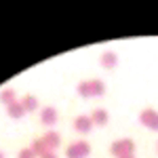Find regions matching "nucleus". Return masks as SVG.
<instances>
[{
    "instance_id": "f257e3e1",
    "label": "nucleus",
    "mask_w": 158,
    "mask_h": 158,
    "mask_svg": "<svg viewBox=\"0 0 158 158\" xmlns=\"http://www.w3.org/2000/svg\"><path fill=\"white\" fill-rule=\"evenodd\" d=\"M133 150H135L133 139H116V141L112 143V148H110V152H112L116 158L129 156V154H133Z\"/></svg>"
},
{
    "instance_id": "f03ea898",
    "label": "nucleus",
    "mask_w": 158,
    "mask_h": 158,
    "mask_svg": "<svg viewBox=\"0 0 158 158\" xmlns=\"http://www.w3.org/2000/svg\"><path fill=\"white\" fill-rule=\"evenodd\" d=\"M89 154H91V143H86V141H74L65 152L68 158H86Z\"/></svg>"
},
{
    "instance_id": "7ed1b4c3",
    "label": "nucleus",
    "mask_w": 158,
    "mask_h": 158,
    "mask_svg": "<svg viewBox=\"0 0 158 158\" xmlns=\"http://www.w3.org/2000/svg\"><path fill=\"white\" fill-rule=\"evenodd\" d=\"M139 122L152 131H158V112L156 110H143L139 114Z\"/></svg>"
},
{
    "instance_id": "20e7f679",
    "label": "nucleus",
    "mask_w": 158,
    "mask_h": 158,
    "mask_svg": "<svg viewBox=\"0 0 158 158\" xmlns=\"http://www.w3.org/2000/svg\"><path fill=\"white\" fill-rule=\"evenodd\" d=\"M57 118H59V114H57L55 108H44L40 112V120H42V124H47V127H53L57 122Z\"/></svg>"
},
{
    "instance_id": "39448f33",
    "label": "nucleus",
    "mask_w": 158,
    "mask_h": 158,
    "mask_svg": "<svg viewBox=\"0 0 158 158\" xmlns=\"http://www.w3.org/2000/svg\"><path fill=\"white\" fill-rule=\"evenodd\" d=\"M74 127H76L78 133H91L93 120H91V116H78V118L74 120Z\"/></svg>"
},
{
    "instance_id": "423d86ee",
    "label": "nucleus",
    "mask_w": 158,
    "mask_h": 158,
    "mask_svg": "<svg viewBox=\"0 0 158 158\" xmlns=\"http://www.w3.org/2000/svg\"><path fill=\"white\" fill-rule=\"evenodd\" d=\"M42 141H44V143H47V148L53 152L55 148H59L61 137H59V133H57V131H47V135L42 137Z\"/></svg>"
},
{
    "instance_id": "0eeeda50",
    "label": "nucleus",
    "mask_w": 158,
    "mask_h": 158,
    "mask_svg": "<svg viewBox=\"0 0 158 158\" xmlns=\"http://www.w3.org/2000/svg\"><path fill=\"white\" fill-rule=\"evenodd\" d=\"M116 63H118V57H116L114 51H106V53L101 55V65H103L106 70H112Z\"/></svg>"
},
{
    "instance_id": "6e6552de",
    "label": "nucleus",
    "mask_w": 158,
    "mask_h": 158,
    "mask_svg": "<svg viewBox=\"0 0 158 158\" xmlns=\"http://www.w3.org/2000/svg\"><path fill=\"white\" fill-rule=\"evenodd\" d=\"M108 112L106 110H95L93 114H91V120H93V124H97V127H103V124H108Z\"/></svg>"
},
{
    "instance_id": "1a4fd4ad",
    "label": "nucleus",
    "mask_w": 158,
    "mask_h": 158,
    "mask_svg": "<svg viewBox=\"0 0 158 158\" xmlns=\"http://www.w3.org/2000/svg\"><path fill=\"white\" fill-rule=\"evenodd\" d=\"M89 85H91V95H93V97H101V95L106 93V85H103L101 80H97V78H95V80H89Z\"/></svg>"
},
{
    "instance_id": "9d476101",
    "label": "nucleus",
    "mask_w": 158,
    "mask_h": 158,
    "mask_svg": "<svg viewBox=\"0 0 158 158\" xmlns=\"http://www.w3.org/2000/svg\"><path fill=\"white\" fill-rule=\"evenodd\" d=\"M21 106H23L25 112H36L38 110V99L34 97V95H25V97L21 99Z\"/></svg>"
},
{
    "instance_id": "9b49d317",
    "label": "nucleus",
    "mask_w": 158,
    "mask_h": 158,
    "mask_svg": "<svg viewBox=\"0 0 158 158\" xmlns=\"http://www.w3.org/2000/svg\"><path fill=\"white\" fill-rule=\"evenodd\" d=\"M23 114H25V110H23V106H21V101H15V103L9 106V116H11V118H21Z\"/></svg>"
},
{
    "instance_id": "f8f14e48",
    "label": "nucleus",
    "mask_w": 158,
    "mask_h": 158,
    "mask_svg": "<svg viewBox=\"0 0 158 158\" xmlns=\"http://www.w3.org/2000/svg\"><path fill=\"white\" fill-rule=\"evenodd\" d=\"M32 152H34L36 156H40V158H42L44 154H47V152H49V148H47V143H44L42 139H36V141L32 143Z\"/></svg>"
},
{
    "instance_id": "ddd939ff",
    "label": "nucleus",
    "mask_w": 158,
    "mask_h": 158,
    "mask_svg": "<svg viewBox=\"0 0 158 158\" xmlns=\"http://www.w3.org/2000/svg\"><path fill=\"white\" fill-rule=\"evenodd\" d=\"M0 101L6 103V106L15 103V91H13V89H4V91L0 93Z\"/></svg>"
},
{
    "instance_id": "4468645a",
    "label": "nucleus",
    "mask_w": 158,
    "mask_h": 158,
    "mask_svg": "<svg viewBox=\"0 0 158 158\" xmlns=\"http://www.w3.org/2000/svg\"><path fill=\"white\" fill-rule=\"evenodd\" d=\"M78 95H80V97H93V95H91V85H89V82H80V85H78Z\"/></svg>"
},
{
    "instance_id": "2eb2a0df",
    "label": "nucleus",
    "mask_w": 158,
    "mask_h": 158,
    "mask_svg": "<svg viewBox=\"0 0 158 158\" xmlns=\"http://www.w3.org/2000/svg\"><path fill=\"white\" fill-rule=\"evenodd\" d=\"M19 158H36V154L32 152V148H23V150L19 152Z\"/></svg>"
},
{
    "instance_id": "dca6fc26",
    "label": "nucleus",
    "mask_w": 158,
    "mask_h": 158,
    "mask_svg": "<svg viewBox=\"0 0 158 158\" xmlns=\"http://www.w3.org/2000/svg\"><path fill=\"white\" fill-rule=\"evenodd\" d=\"M42 158H59V156H57L55 152H51V150H49V152H47V154H44V156H42Z\"/></svg>"
},
{
    "instance_id": "f3484780",
    "label": "nucleus",
    "mask_w": 158,
    "mask_h": 158,
    "mask_svg": "<svg viewBox=\"0 0 158 158\" xmlns=\"http://www.w3.org/2000/svg\"><path fill=\"white\" fill-rule=\"evenodd\" d=\"M120 158H135V156H133V154H129V156H120Z\"/></svg>"
},
{
    "instance_id": "a211bd4d",
    "label": "nucleus",
    "mask_w": 158,
    "mask_h": 158,
    "mask_svg": "<svg viewBox=\"0 0 158 158\" xmlns=\"http://www.w3.org/2000/svg\"><path fill=\"white\" fill-rule=\"evenodd\" d=\"M0 158H4V154H2V152H0Z\"/></svg>"
}]
</instances>
